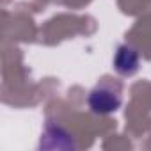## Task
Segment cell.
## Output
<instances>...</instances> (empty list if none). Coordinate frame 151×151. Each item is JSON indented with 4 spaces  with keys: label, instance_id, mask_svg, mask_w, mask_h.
I'll list each match as a JSON object with an SVG mask.
<instances>
[{
    "label": "cell",
    "instance_id": "cell-1",
    "mask_svg": "<svg viewBox=\"0 0 151 151\" xmlns=\"http://www.w3.org/2000/svg\"><path fill=\"white\" fill-rule=\"evenodd\" d=\"M89 107L94 114H110L121 107V96L110 87H96L89 94Z\"/></svg>",
    "mask_w": 151,
    "mask_h": 151
},
{
    "label": "cell",
    "instance_id": "cell-2",
    "mask_svg": "<svg viewBox=\"0 0 151 151\" xmlns=\"http://www.w3.org/2000/svg\"><path fill=\"white\" fill-rule=\"evenodd\" d=\"M114 66H116V71L121 75H133L139 69V53L132 46L123 45L117 48Z\"/></svg>",
    "mask_w": 151,
    "mask_h": 151
}]
</instances>
